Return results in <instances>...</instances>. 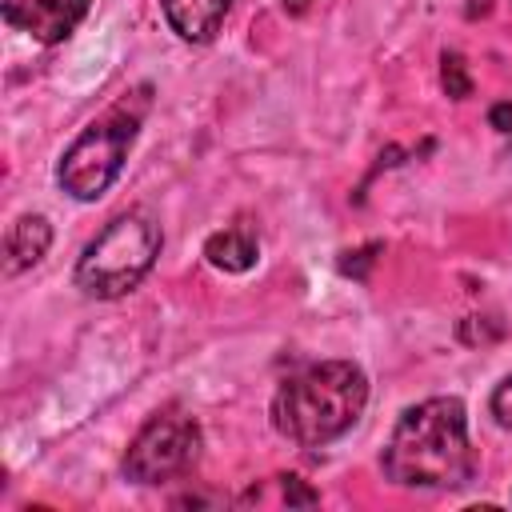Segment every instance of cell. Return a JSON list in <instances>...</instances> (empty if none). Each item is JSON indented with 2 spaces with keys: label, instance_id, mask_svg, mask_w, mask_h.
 Segmentation results:
<instances>
[{
  "label": "cell",
  "instance_id": "obj_1",
  "mask_svg": "<svg viewBox=\"0 0 512 512\" xmlns=\"http://www.w3.org/2000/svg\"><path fill=\"white\" fill-rule=\"evenodd\" d=\"M380 468L400 488H464L476 472L468 412L456 396H432L400 412Z\"/></svg>",
  "mask_w": 512,
  "mask_h": 512
},
{
  "label": "cell",
  "instance_id": "obj_2",
  "mask_svg": "<svg viewBox=\"0 0 512 512\" xmlns=\"http://www.w3.org/2000/svg\"><path fill=\"white\" fill-rule=\"evenodd\" d=\"M368 404V376L352 360H320L288 376L272 396V428L300 444L324 448L340 440Z\"/></svg>",
  "mask_w": 512,
  "mask_h": 512
},
{
  "label": "cell",
  "instance_id": "obj_3",
  "mask_svg": "<svg viewBox=\"0 0 512 512\" xmlns=\"http://www.w3.org/2000/svg\"><path fill=\"white\" fill-rule=\"evenodd\" d=\"M148 108H152V88L140 84V88L124 92L104 116H96L64 148L56 180H60V188L72 200H100L116 184V176H120V168L128 160V148H132V140H136V132H140L144 116H148Z\"/></svg>",
  "mask_w": 512,
  "mask_h": 512
},
{
  "label": "cell",
  "instance_id": "obj_4",
  "mask_svg": "<svg viewBox=\"0 0 512 512\" xmlns=\"http://www.w3.org/2000/svg\"><path fill=\"white\" fill-rule=\"evenodd\" d=\"M160 244H164L160 224L148 212H124L88 240L72 280L84 296H96V300L128 296L152 272Z\"/></svg>",
  "mask_w": 512,
  "mask_h": 512
},
{
  "label": "cell",
  "instance_id": "obj_5",
  "mask_svg": "<svg viewBox=\"0 0 512 512\" xmlns=\"http://www.w3.org/2000/svg\"><path fill=\"white\" fill-rule=\"evenodd\" d=\"M200 424L180 408L156 412L124 452V476L136 484H164L184 476L200 460Z\"/></svg>",
  "mask_w": 512,
  "mask_h": 512
},
{
  "label": "cell",
  "instance_id": "obj_6",
  "mask_svg": "<svg viewBox=\"0 0 512 512\" xmlns=\"http://www.w3.org/2000/svg\"><path fill=\"white\" fill-rule=\"evenodd\" d=\"M92 0H4V20L40 44H60L88 16Z\"/></svg>",
  "mask_w": 512,
  "mask_h": 512
},
{
  "label": "cell",
  "instance_id": "obj_7",
  "mask_svg": "<svg viewBox=\"0 0 512 512\" xmlns=\"http://www.w3.org/2000/svg\"><path fill=\"white\" fill-rule=\"evenodd\" d=\"M160 8H164L168 28H172L180 40H188V44H208V40L220 32V24H224L232 0H160Z\"/></svg>",
  "mask_w": 512,
  "mask_h": 512
},
{
  "label": "cell",
  "instance_id": "obj_8",
  "mask_svg": "<svg viewBox=\"0 0 512 512\" xmlns=\"http://www.w3.org/2000/svg\"><path fill=\"white\" fill-rule=\"evenodd\" d=\"M48 244H52V224L40 212H24L8 228V236H4V272L16 276V272L40 264L44 252H48Z\"/></svg>",
  "mask_w": 512,
  "mask_h": 512
},
{
  "label": "cell",
  "instance_id": "obj_9",
  "mask_svg": "<svg viewBox=\"0 0 512 512\" xmlns=\"http://www.w3.org/2000/svg\"><path fill=\"white\" fill-rule=\"evenodd\" d=\"M204 256L220 272H248L256 264V256H260V244H256V236L248 228H224V232L208 236Z\"/></svg>",
  "mask_w": 512,
  "mask_h": 512
},
{
  "label": "cell",
  "instance_id": "obj_10",
  "mask_svg": "<svg viewBox=\"0 0 512 512\" xmlns=\"http://www.w3.org/2000/svg\"><path fill=\"white\" fill-rule=\"evenodd\" d=\"M440 84H444V92H448L452 100L472 96V76H468V64H464L460 52H444V56H440Z\"/></svg>",
  "mask_w": 512,
  "mask_h": 512
},
{
  "label": "cell",
  "instance_id": "obj_11",
  "mask_svg": "<svg viewBox=\"0 0 512 512\" xmlns=\"http://www.w3.org/2000/svg\"><path fill=\"white\" fill-rule=\"evenodd\" d=\"M488 412L496 416L500 428H512V376H504V380L496 384V392H492V400H488Z\"/></svg>",
  "mask_w": 512,
  "mask_h": 512
},
{
  "label": "cell",
  "instance_id": "obj_12",
  "mask_svg": "<svg viewBox=\"0 0 512 512\" xmlns=\"http://www.w3.org/2000/svg\"><path fill=\"white\" fill-rule=\"evenodd\" d=\"M280 488H284L288 504H316V492H308L300 476H280Z\"/></svg>",
  "mask_w": 512,
  "mask_h": 512
},
{
  "label": "cell",
  "instance_id": "obj_13",
  "mask_svg": "<svg viewBox=\"0 0 512 512\" xmlns=\"http://www.w3.org/2000/svg\"><path fill=\"white\" fill-rule=\"evenodd\" d=\"M488 120H492V128H496V132H512V100H500V104H492Z\"/></svg>",
  "mask_w": 512,
  "mask_h": 512
},
{
  "label": "cell",
  "instance_id": "obj_14",
  "mask_svg": "<svg viewBox=\"0 0 512 512\" xmlns=\"http://www.w3.org/2000/svg\"><path fill=\"white\" fill-rule=\"evenodd\" d=\"M308 4H312V0H284V8H288V12H304Z\"/></svg>",
  "mask_w": 512,
  "mask_h": 512
}]
</instances>
